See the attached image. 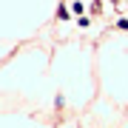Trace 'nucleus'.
Returning a JSON list of instances; mask_svg holds the SVG:
<instances>
[{
	"instance_id": "nucleus-1",
	"label": "nucleus",
	"mask_w": 128,
	"mask_h": 128,
	"mask_svg": "<svg viewBox=\"0 0 128 128\" xmlns=\"http://www.w3.org/2000/svg\"><path fill=\"white\" fill-rule=\"evenodd\" d=\"M120 28H122V32H128V20H120V23H117Z\"/></svg>"
}]
</instances>
